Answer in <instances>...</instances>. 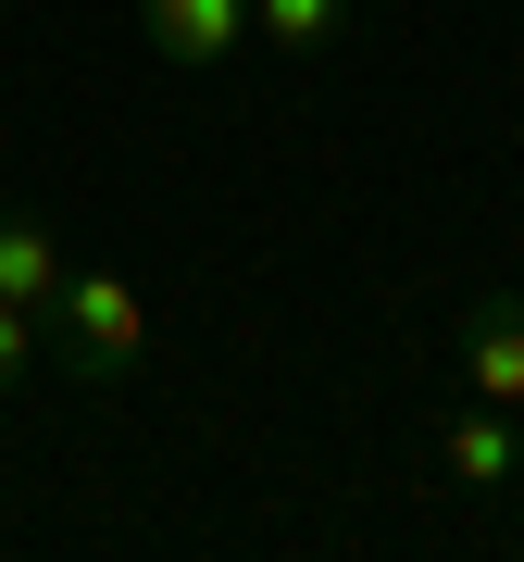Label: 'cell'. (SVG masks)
Returning a JSON list of instances; mask_svg holds the SVG:
<instances>
[{
    "instance_id": "6da1fadb",
    "label": "cell",
    "mask_w": 524,
    "mask_h": 562,
    "mask_svg": "<svg viewBox=\"0 0 524 562\" xmlns=\"http://www.w3.org/2000/svg\"><path fill=\"white\" fill-rule=\"evenodd\" d=\"M50 338H62V362L76 375H138V350H150V301L125 276H62V301H50Z\"/></svg>"
},
{
    "instance_id": "7a4b0ae2",
    "label": "cell",
    "mask_w": 524,
    "mask_h": 562,
    "mask_svg": "<svg viewBox=\"0 0 524 562\" xmlns=\"http://www.w3.org/2000/svg\"><path fill=\"white\" fill-rule=\"evenodd\" d=\"M138 38L162 63H187V76H213V63H238L262 38V0H138Z\"/></svg>"
},
{
    "instance_id": "3957f363",
    "label": "cell",
    "mask_w": 524,
    "mask_h": 562,
    "mask_svg": "<svg viewBox=\"0 0 524 562\" xmlns=\"http://www.w3.org/2000/svg\"><path fill=\"white\" fill-rule=\"evenodd\" d=\"M463 401L524 413V288H487L463 313Z\"/></svg>"
},
{
    "instance_id": "277c9868",
    "label": "cell",
    "mask_w": 524,
    "mask_h": 562,
    "mask_svg": "<svg viewBox=\"0 0 524 562\" xmlns=\"http://www.w3.org/2000/svg\"><path fill=\"white\" fill-rule=\"evenodd\" d=\"M62 225L50 213H25V201H0V301H25V313H50L62 301Z\"/></svg>"
},
{
    "instance_id": "5b68a950",
    "label": "cell",
    "mask_w": 524,
    "mask_h": 562,
    "mask_svg": "<svg viewBox=\"0 0 524 562\" xmlns=\"http://www.w3.org/2000/svg\"><path fill=\"white\" fill-rule=\"evenodd\" d=\"M437 462H449L463 487H512V475H524V425H512L500 401H463V413L437 425Z\"/></svg>"
},
{
    "instance_id": "8992f818",
    "label": "cell",
    "mask_w": 524,
    "mask_h": 562,
    "mask_svg": "<svg viewBox=\"0 0 524 562\" xmlns=\"http://www.w3.org/2000/svg\"><path fill=\"white\" fill-rule=\"evenodd\" d=\"M350 38V0H262V50H287V63H324Z\"/></svg>"
},
{
    "instance_id": "52a82bcc",
    "label": "cell",
    "mask_w": 524,
    "mask_h": 562,
    "mask_svg": "<svg viewBox=\"0 0 524 562\" xmlns=\"http://www.w3.org/2000/svg\"><path fill=\"white\" fill-rule=\"evenodd\" d=\"M38 350H50V313H25V301H0V401H13L25 375H38Z\"/></svg>"
}]
</instances>
